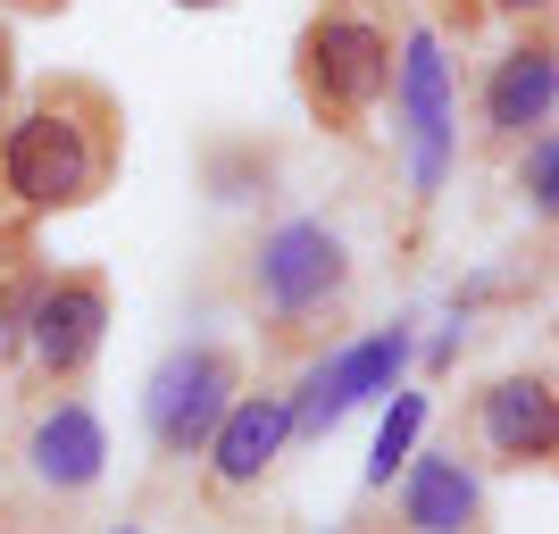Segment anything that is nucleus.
Wrapping results in <instances>:
<instances>
[{"mask_svg": "<svg viewBox=\"0 0 559 534\" xmlns=\"http://www.w3.org/2000/svg\"><path fill=\"white\" fill-rule=\"evenodd\" d=\"M126 167V100L100 75H43L0 117V210L25 226L93 210Z\"/></svg>", "mask_w": 559, "mask_h": 534, "instance_id": "1", "label": "nucleus"}, {"mask_svg": "<svg viewBox=\"0 0 559 534\" xmlns=\"http://www.w3.org/2000/svg\"><path fill=\"white\" fill-rule=\"evenodd\" d=\"M109 476V426L93 393H17V418L0 442V534H68Z\"/></svg>", "mask_w": 559, "mask_h": 534, "instance_id": "2", "label": "nucleus"}, {"mask_svg": "<svg viewBox=\"0 0 559 534\" xmlns=\"http://www.w3.org/2000/svg\"><path fill=\"white\" fill-rule=\"evenodd\" d=\"M350 284H359V259L326 217H276L242 251V309H251L259 343L284 351V359H309L343 334Z\"/></svg>", "mask_w": 559, "mask_h": 534, "instance_id": "3", "label": "nucleus"}, {"mask_svg": "<svg viewBox=\"0 0 559 534\" xmlns=\"http://www.w3.org/2000/svg\"><path fill=\"white\" fill-rule=\"evenodd\" d=\"M393 68H401V34L359 0H326L293 43V84H301L309 126L359 142L376 126V109L393 100Z\"/></svg>", "mask_w": 559, "mask_h": 534, "instance_id": "4", "label": "nucleus"}, {"mask_svg": "<svg viewBox=\"0 0 559 534\" xmlns=\"http://www.w3.org/2000/svg\"><path fill=\"white\" fill-rule=\"evenodd\" d=\"M109 325H117L109 268H93V259L43 268L34 301H25V325H17V359H25L17 393H75V384H93L100 351H109Z\"/></svg>", "mask_w": 559, "mask_h": 534, "instance_id": "5", "label": "nucleus"}, {"mask_svg": "<svg viewBox=\"0 0 559 534\" xmlns=\"http://www.w3.org/2000/svg\"><path fill=\"white\" fill-rule=\"evenodd\" d=\"M251 384V359L242 343L226 334H185V343L167 351L151 384H142V435H151V460L159 467H192L201 460V442L210 426L226 418V401Z\"/></svg>", "mask_w": 559, "mask_h": 534, "instance_id": "6", "label": "nucleus"}, {"mask_svg": "<svg viewBox=\"0 0 559 534\" xmlns=\"http://www.w3.org/2000/svg\"><path fill=\"white\" fill-rule=\"evenodd\" d=\"M409 351H418V334H409V318H393V325H368V334H334L326 351L293 359V384H284V401H293V442H318V435H334L350 410L384 401L401 384V368H409Z\"/></svg>", "mask_w": 559, "mask_h": 534, "instance_id": "7", "label": "nucleus"}, {"mask_svg": "<svg viewBox=\"0 0 559 534\" xmlns=\"http://www.w3.org/2000/svg\"><path fill=\"white\" fill-rule=\"evenodd\" d=\"M460 435H467V460L476 467H501V476H543L559 460V384L551 368H510V376H485L460 410Z\"/></svg>", "mask_w": 559, "mask_h": 534, "instance_id": "8", "label": "nucleus"}, {"mask_svg": "<svg viewBox=\"0 0 559 534\" xmlns=\"http://www.w3.org/2000/svg\"><path fill=\"white\" fill-rule=\"evenodd\" d=\"M393 117H401V151H409V185L418 201H435L460 151V84L435 34H401V68H393Z\"/></svg>", "mask_w": 559, "mask_h": 534, "instance_id": "9", "label": "nucleus"}, {"mask_svg": "<svg viewBox=\"0 0 559 534\" xmlns=\"http://www.w3.org/2000/svg\"><path fill=\"white\" fill-rule=\"evenodd\" d=\"M284 451H293V401H284V384H242L226 401V418L210 426V442H201V501L226 510V501L259 493L284 467Z\"/></svg>", "mask_w": 559, "mask_h": 534, "instance_id": "10", "label": "nucleus"}, {"mask_svg": "<svg viewBox=\"0 0 559 534\" xmlns=\"http://www.w3.org/2000/svg\"><path fill=\"white\" fill-rule=\"evenodd\" d=\"M518 25H526V34H518L485 68V84H476V151H518V142L535 134V126H551V109H559V34H551V17H518Z\"/></svg>", "mask_w": 559, "mask_h": 534, "instance_id": "11", "label": "nucleus"}, {"mask_svg": "<svg viewBox=\"0 0 559 534\" xmlns=\"http://www.w3.org/2000/svg\"><path fill=\"white\" fill-rule=\"evenodd\" d=\"M401 534H492V493L467 451H409L393 493Z\"/></svg>", "mask_w": 559, "mask_h": 534, "instance_id": "12", "label": "nucleus"}, {"mask_svg": "<svg viewBox=\"0 0 559 534\" xmlns=\"http://www.w3.org/2000/svg\"><path fill=\"white\" fill-rule=\"evenodd\" d=\"M43 268L50 259L34 251V226L9 217V226H0V351H17V325H25V301H34Z\"/></svg>", "mask_w": 559, "mask_h": 534, "instance_id": "13", "label": "nucleus"}, {"mask_svg": "<svg viewBox=\"0 0 559 534\" xmlns=\"http://www.w3.org/2000/svg\"><path fill=\"white\" fill-rule=\"evenodd\" d=\"M418 426H426V393H401L393 384V410H384V426H376V460H368V493L393 485V467L418 451Z\"/></svg>", "mask_w": 559, "mask_h": 534, "instance_id": "14", "label": "nucleus"}, {"mask_svg": "<svg viewBox=\"0 0 559 534\" xmlns=\"http://www.w3.org/2000/svg\"><path fill=\"white\" fill-rule=\"evenodd\" d=\"M518 192H526L535 217H551V201H559V134L551 126H535V134L518 142Z\"/></svg>", "mask_w": 559, "mask_h": 534, "instance_id": "15", "label": "nucleus"}, {"mask_svg": "<svg viewBox=\"0 0 559 534\" xmlns=\"http://www.w3.org/2000/svg\"><path fill=\"white\" fill-rule=\"evenodd\" d=\"M443 9L460 34H476L485 17H551V0H443Z\"/></svg>", "mask_w": 559, "mask_h": 534, "instance_id": "16", "label": "nucleus"}, {"mask_svg": "<svg viewBox=\"0 0 559 534\" xmlns=\"http://www.w3.org/2000/svg\"><path fill=\"white\" fill-rule=\"evenodd\" d=\"M9 100H17V34L0 25V117H9Z\"/></svg>", "mask_w": 559, "mask_h": 534, "instance_id": "17", "label": "nucleus"}, {"mask_svg": "<svg viewBox=\"0 0 559 534\" xmlns=\"http://www.w3.org/2000/svg\"><path fill=\"white\" fill-rule=\"evenodd\" d=\"M100 534H151V526H142V518H117V526H100Z\"/></svg>", "mask_w": 559, "mask_h": 534, "instance_id": "18", "label": "nucleus"}, {"mask_svg": "<svg viewBox=\"0 0 559 534\" xmlns=\"http://www.w3.org/2000/svg\"><path fill=\"white\" fill-rule=\"evenodd\" d=\"M176 9H226V0H176Z\"/></svg>", "mask_w": 559, "mask_h": 534, "instance_id": "19", "label": "nucleus"}, {"mask_svg": "<svg viewBox=\"0 0 559 534\" xmlns=\"http://www.w3.org/2000/svg\"><path fill=\"white\" fill-rule=\"evenodd\" d=\"M25 9H68V0H25Z\"/></svg>", "mask_w": 559, "mask_h": 534, "instance_id": "20", "label": "nucleus"}]
</instances>
